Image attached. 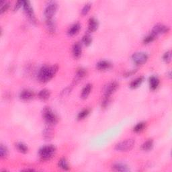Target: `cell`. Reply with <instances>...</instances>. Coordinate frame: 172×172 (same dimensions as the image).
<instances>
[{"label":"cell","instance_id":"6da1fadb","mask_svg":"<svg viewBox=\"0 0 172 172\" xmlns=\"http://www.w3.org/2000/svg\"><path fill=\"white\" fill-rule=\"evenodd\" d=\"M58 69V66L56 65L53 66H43L38 73V79L42 83L49 81L57 72Z\"/></svg>","mask_w":172,"mask_h":172},{"label":"cell","instance_id":"7a4b0ae2","mask_svg":"<svg viewBox=\"0 0 172 172\" xmlns=\"http://www.w3.org/2000/svg\"><path fill=\"white\" fill-rule=\"evenodd\" d=\"M56 153V147L54 145H46L39 150V155L42 160H48L52 158Z\"/></svg>","mask_w":172,"mask_h":172},{"label":"cell","instance_id":"3957f363","mask_svg":"<svg viewBox=\"0 0 172 172\" xmlns=\"http://www.w3.org/2000/svg\"><path fill=\"white\" fill-rule=\"evenodd\" d=\"M42 116L48 125H54L57 122V118L49 108L45 107L43 109Z\"/></svg>","mask_w":172,"mask_h":172},{"label":"cell","instance_id":"277c9868","mask_svg":"<svg viewBox=\"0 0 172 172\" xmlns=\"http://www.w3.org/2000/svg\"><path fill=\"white\" fill-rule=\"evenodd\" d=\"M135 141L134 139H127L121 141L115 146V149L119 151H128L134 147Z\"/></svg>","mask_w":172,"mask_h":172},{"label":"cell","instance_id":"5b68a950","mask_svg":"<svg viewBox=\"0 0 172 172\" xmlns=\"http://www.w3.org/2000/svg\"><path fill=\"white\" fill-rule=\"evenodd\" d=\"M132 59L134 63L137 65H143L148 60V55L145 53L138 52L133 54Z\"/></svg>","mask_w":172,"mask_h":172},{"label":"cell","instance_id":"8992f818","mask_svg":"<svg viewBox=\"0 0 172 172\" xmlns=\"http://www.w3.org/2000/svg\"><path fill=\"white\" fill-rule=\"evenodd\" d=\"M56 10H57V4L56 2L52 1L48 4L45 10V16L46 17V20L53 18V16L56 13Z\"/></svg>","mask_w":172,"mask_h":172},{"label":"cell","instance_id":"52a82bcc","mask_svg":"<svg viewBox=\"0 0 172 172\" xmlns=\"http://www.w3.org/2000/svg\"><path fill=\"white\" fill-rule=\"evenodd\" d=\"M23 7H24V12L27 15L28 18L30 20V21L32 22H36V18L34 16V13L33 11V8L31 6L30 1H23Z\"/></svg>","mask_w":172,"mask_h":172},{"label":"cell","instance_id":"ba28073f","mask_svg":"<svg viewBox=\"0 0 172 172\" xmlns=\"http://www.w3.org/2000/svg\"><path fill=\"white\" fill-rule=\"evenodd\" d=\"M119 88V84L116 81L110 82L105 87L104 96H110Z\"/></svg>","mask_w":172,"mask_h":172},{"label":"cell","instance_id":"9c48e42d","mask_svg":"<svg viewBox=\"0 0 172 172\" xmlns=\"http://www.w3.org/2000/svg\"><path fill=\"white\" fill-rule=\"evenodd\" d=\"M169 30V27L166 26H164L163 24H157L153 27L151 33L157 37V36L160 34H164V33L168 32Z\"/></svg>","mask_w":172,"mask_h":172},{"label":"cell","instance_id":"30bf717a","mask_svg":"<svg viewBox=\"0 0 172 172\" xmlns=\"http://www.w3.org/2000/svg\"><path fill=\"white\" fill-rule=\"evenodd\" d=\"M34 96V92L30 90V89H24V90H23L20 94V99H22V100H25V101L32 99Z\"/></svg>","mask_w":172,"mask_h":172},{"label":"cell","instance_id":"8fae6325","mask_svg":"<svg viewBox=\"0 0 172 172\" xmlns=\"http://www.w3.org/2000/svg\"><path fill=\"white\" fill-rule=\"evenodd\" d=\"M98 21L94 18H91L89 20V24H88V29L89 31L90 32H95L98 28Z\"/></svg>","mask_w":172,"mask_h":172},{"label":"cell","instance_id":"7c38bea8","mask_svg":"<svg viewBox=\"0 0 172 172\" xmlns=\"http://www.w3.org/2000/svg\"><path fill=\"white\" fill-rule=\"evenodd\" d=\"M73 55L75 58H79L81 55L82 53V48H81V45L79 44V42H76L74 44L73 46Z\"/></svg>","mask_w":172,"mask_h":172},{"label":"cell","instance_id":"4fadbf2b","mask_svg":"<svg viewBox=\"0 0 172 172\" xmlns=\"http://www.w3.org/2000/svg\"><path fill=\"white\" fill-rule=\"evenodd\" d=\"M110 67H111V63L107 61H100L96 65L97 69L100 71L107 70L110 68Z\"/></svg>","mask_w":172,"mask_h":172},{"label":"cell","instance_id":"5bb4252c","mask_svg":"<svg viewBox=\"0 0 172 172\" xmlns=\"http://www.w3.org/2000/svg\"><path fill=\"white\" fill-rule=\"evenodd\" d=\"M112 169L116 171H122V172L128 171L130 170L127 165H124V164H122V163L114 164V165L112 166Z\"/></svg>","mask_w":172,"mask_h":172},{"label":"cell","instance_id":"9a60e30c","mask_svg":"<svg viewBox=\"0 0 172 172\" xmlns=\"http://www.w3.org/2000/svg\"><path fill=\"white\" fill-rule=\"evenodd\" d=\"M42 135L46 141H50L51 139H52L54 135L53 130L51 129L50 127L46 128L45 129L43 130Z\"/></svg>","mask_w":172,"mask_h":172},{"label":"cell","instance_id":"2e32d148","mask_svg":"<svg viewBox=\"0 0 172 172\" xmlns=\"http://www.w3.org/2000/svg\"><path fill=\"white\" fill-rule=\"evenodd\" d=\"M46 24H47V27L48 31L51 33H54L56 30V24L55 20L53 18L47 19L46 20Z\"/></svg>","mask_w":172,"mask_h":172},{"label":"cell","instance_id":"e0dca14e","mask_svg":"<svg viewBox=\"0 0 172 172\" xmlns=\"http://www.w3.org/2000/svg\"><path fill=\"white\" fill-rule=\"evenodd\" d=\"M81 28V25L79 24V23H75L73 25H72L71 26V28H69L68 30V34L70 36H73L75 35L76 34H78V32L79 31Z\"/></svg>","mask_w":172,"mask_h":172},{"label":"cell","instance_id":"ac0fdd59","mask_svg":"<svg viewBox=\"0 0 172 172\" xmlns=\"http://www.w3.org/2000/svg\"><path fill=\"white\" fill-rule=\"evenodd\" d=\"M91 89H92V85L90 84V83L87 84L86 86L84 87V88L83 89V90H82L81 95V98L86 99L87 97H88L89 94H90Z\"/></svg>","mask_w":172,"mask_h":172},{"label":"cell","instance_id":"d6986e66","mask_svg":"<svg viewBox=\"0 0 172 172\" xmlns=\"http://www.w3.org/2000/svg\"><path fill=\"white\" fill-rule=\"evenodd\" d=\"M149 83H150V88L152 90H155L158 88L159 84H160V80L159 79L155 76L151 77L149 79Z\"/></svg>","mask_w":172,"mask_h":172},{"label":"cell","instance_id":"ffe728a7","mask_svg":"<svg viewBox=\"0 0 172 172\" xmlns=\"http://www.w3.org/2000/svg\"><path fill=\"white\" fill-rule=\"evenodd\" d=\"M51 92L47 89H43L38 93V97L42 100H47L50 97Z\"/></svg>","mask_w":172,"mask_h":172},{"label":"cell","instance_id":"44dd1931","mask_svg":"<svg viewBox=\"0 0 172 172\" xmlns=\"http://www.w3.org/2000/svg\"><path fill=\"white\" fill-rule=\"evenodd\" d=\"M86 75V69H78V71H77L76 75L75 76V82H78L81 80V79H83L85 76Z\"/></svg>","mask_w":172,"mask_h":172},{"label":"cell","instance_id":"7402d4cb","mask_svg":"<svg viewBox=\"0 0 172 172\" xmlns=\"http://www.w3.org/2000/svg\"><path fill=\"white\" fill-rule=\"evenodd\" d=\"M144 81V78L143 77H139L137 79H135V80H133L130 84V88L132 89H135L138 88L140 85L143 83Z\"/></svg>","mask_w":172,"mask_h":172},{"label":"cell","instance_id":"603a6c76","mask_svg":"<svg viewBox=\"0 0 172 172\" xmlns=\"http://www.w3.org/2000/svg\"><path fill=\"white\" fill-rule=\"evenodd\" d=\"M153 141L152 139H149L148 141H146L144 143H143L142 145V149L144 151H149L151 149L153 148Z\"/></svg>","mask_w":172,"mask_h":172},{"label":"cell","instance_id":"cb8c5ba5","mask_svg":"<svg viewBox=\"0 0 172 172\" xmlns=\"http://www.w3.org/2000/svg\"><path fill=\"white\" fill-rule=\"evenodd\" d=\"M59 167L63 169V170H68L69 169L67 161L65 158L61 159V160L59 161Z\"/></svg>","mask_w":172,"mask_h":172},{"label":"cell","instance_id":"d4e9b609","mask_svg":"<svg viewBox=\"0 0 172 172\" xmlns=\"http://www.w3.org/2000/svg\"><path fill=\"white\" fill-rule=\"evenodd\" d=\"M0 155L2 159L6 158L7 156L8 155V149L4 145H1V147H0Z\"/></svg>","mask_w":172,"mask_h":172},{"label":"cell","instance_id":"484cf974","mask_svg":"<svg viewBox=\"0 0 172 172\" xmlns=\"http://www.w3.org/2000/svg\"><path fill=\"white\" fill-rule=\"evenodd\" d=\"M16 147L20 152L22 153H26L28 152V147L25 144L22 143H19L16 145Z\"/></svg>","mask_w":172,"mask_h":172},{"label":"cell","instance_id":"4316f807","mask_svg":"<svg viewBox=\"0 0 172 172\" xmlns=\"http://www.w3.org/2000/svg\"><path fill=\"white\" fill-rule=\"evenodd\" d=\"M82 41H83L84 45H86V46H89L92 42V38L91 35L89 34V33L86 34L83 37V38H82Z\"/></svg>","mask_w":172,"mask_h":172},{"label":"cell","instance_id":"83f0119b","mask_svg":"<svg viewBox=\"0 0 172 172\" xmlns=\"http://www.w3.org/2000/svg\"><path fill=\"white\" fill-rule=\"evenodd\" d=\"M145 127V122H139L135 126L134 128V131L135 132H139L144 129Z\"/></svg>","mask_w":172,"mask_h":172},{"label":"cell","instance_id":"f1b7e54d","mask_svg":"<svg viewBox=\"0 0 172 172\" xmlns=\"http://www.w3.org/2000/svg\"><path fill=\"white\" fill-rule=\"evenodd\" d=\"M89 110L88 109H86V110H83L81 111L78 114V119L79 120H82L86 118L88 115L89 114Z\"/></svg>","mask_w":172,"mask_h":172},{"label":"cell","instance_id":"f546056e","mask_svg":"<svg viewBox=\"0 0 172 172\" xmlns=\"http://www.w3.org/2000/svg\"><path fill=\"white\" fill-rule=\"evenodd\" d=\"M1 10H0V13L1 14H3L5 12H6L8 8L10 7V3L9 2H4V1H1Z\"/></svg>","mask_w":172,"mask_h":172},{"label":"cell","instance_id":"4dcf8cb0","mask_svg":"<svg viewBox=\"0 0 172 172\" xmlns=\"http://www.w3.org/2000/svg\"><path fill=\"white\" fill-rule=\"evenodd\" d=\"M156 36L154 35L152 33H151L149 35H148L147 37H146L144 39V43L145 44H148V43H150L151 42H153V41L156 38Z\"/></svg>","mask_w":172,"mask_h":172},{"label":"cell","instance_id":"1f68e13d","mask_svg":"<svg viewBox=\"0 0 172 172\" xmlns=\"http://www.w3.org/2000/svg\"><path fill=\"white\" fill-rule=\"evenodd\" d=\"M91 5L89 3L86 4V5H85L83 7V9H82L81 10V14L83 15H86L87 14H88L89 11V10H90L91 8Z\"/></svg>","mask_w":172,"mask_h":172},{"label":"cell","instance_id":"d6a6232c","mask_svg":"<svg viewBox=\"0 0 172 172\" xmlns=\"http://www.w3.org/2000/svg\"><path fill=\"white\" fill-rule=\"evenodd\" d=\"M171 59V51H169L168 52H166L163 55V60L167 63H169Z\"/></svg>","mask_w":172,"mask_h":172},{"label":"cell","instance_id":"836d02e7","mask_svg":"<svg viewBox=\"0 0 172 172\" xmlns=\"http://www.w3.org/2000/svg\"><path fill=\"white\" fill-rule=\"evenodd\" d=\"M110 96H104V98L103 100V101H102V106L104 108L106 107L107 106H108V104L110 103Z\"/></svg>","mask_w":172,"mask_h":172},{"label":"cell","instance_id":"e575fe53","mask_svg":"<svg viewBox=\"0 0 172 172\" xmlns=\"http://www.w3.org/2000/svg\"><path fill=\"white\" fill-rule=\"evenodd\" d=\"M23 1H17L16 2V4H15V6H14V11H16V10H18L20 7H21V6L22 5L23 6Z\"/></svg>","mask_w":172,"mask_h":172},{"label":"cell","instance_id":"d590c367","mask_svg":"<svg viewBox=\"0 0 172 172\" xmlns=\"http://www.w3.org/2000/svg\"><path fill=\"white\" fill-rule=\"evenodd\" d=\"M134 73H135V71H130V72H128V73H126V74H125V75H126V76H130V75H132V74Z\"/></svg>","mask_w":172,"mask_h":172},{"label":"cell","instance_id":"8d00e7d4","mask_svg":"<svg viewBox=\"0 0 172 172\" xmlns=\"http://www.w3.org/2000/svg\"><path fill=\"white\" fill-rule=\"evenodd\" d=\"M24 171H34V170L32 169H24V170H22Z\"/></svg>","mask_w":172,"mask_h":172}]
</instances>
